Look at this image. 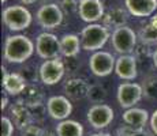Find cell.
<instances>
[{
  "label": "cell",
  "mask_w": 157,
  "mask_h": 136,
  "mask_svg": "<svg viewBox=\"0 0 157 136\" xmlns=\"http://www.w3.org/2000/svg\"><path fill=\"white\" fill-rule=\"evenodd\" d=\"M34 53V44L29 37L22 34L8 35L4 42L3 56L4 60L13 64H22Z\"/></svg>",
  "instance_id": "cell-1"
},
{
  "label": "cell",
  "mask_w": 157,
  "mask_h": 136,
  "mask_svg": "<svg viewBox=\"0 0 157 136\" xmlns=\"http://www.w3.org/2000/svg\"><path fill=\"white\" fill-rule=\"evenodd\" d=\"M108 38H111V33L107 26L98 23H89L83 27L81 33L82 49L87 52H98L107 44Z\"/></svg>",
  "instance_id": "cell-2"
},
{
  "label": "cell",
  "mask_w": 157,
  "mask_h": 136,
  "mask_svg": "<svg viewBox=\"0 0 157 136\" xmlns=\"http://www.w3.org/2000/svg\"><path fill=\"white\" fill-rule=\"evenodd\" d=\"M3 23L11 31H21L32 25V14L25 6H8L3 10Z\"/></svg>",
  "instance_id": "cell-3"
},
{
  "label": "cell",
  "mask_w": 157,
  "mask_h": 136,
  "mask_svg": "<svg viewBox=\"0 0 157 136\" xmlns=\"http://www.w3.org/2000/svg\"><path fill=\"white\" fill-rule=\"evenodd\" d=\"M111 44L115 52L122 54H130L134 52L135 46H137V34L135 31L128 27L127 25L122 26L119 29H115L112 35H111Z\"/></svg>",
  "instance_id": "cell-4"
},
{
  "label": "cell",
  "mask_w": 157,
  "mask_h": 136,
  "mask_svg": "<svg viewBox=\"0 0 157 136\" xmlns=\"http://www.w3.org/2000/svg\"><path fill=\"white\" fill-rule=\"evenodd\" d=\"M36 52L44 60H51L59 57L60 50V38H57L52 33L44 31L36 38Z\"/></svg>",
  "instance_id": "cell-5"
},
{
  "label": "cell",
  "mask_w": 157,
  "mask_h": 136,
  "mask_svg": "<svg viewBox=\"0 0 157 136\" xmlns=\"http://www.w3.org/2000/svg\"><path fill=\"white\" fill-rule=\"evenodd\" d=\"M36 18H37V23L44 30H52L62 25L64 13L62 11L60 6L52 3V4L41 6L36 14Z\"/></svg>",
  "instance_id": "cell-6"
},
{
  "label": "cell",
  "mask_w": 157,
  "mask_h": 136,
  "mask_svg": "<svg viewBox=\"0 0 157 136\" xmlns=\"http://www.w3.org/2000/svg\"><path fill=\"white\" fill-rule=\"evenodd\" d=\"M38 69H40V80L47 86H52L63 79L66 65L60 57H56V59L45 60Z\"/></svg>",
  "instance_id": "cell-7"
},
{
  "label": "cell",
  "mask_w": 157,
  "mask_h": 136,
  "mask_svg": "<svg viewBox=\"0 0 157 136\" xmlns=\"http://www.w3.org/2000/svg\"><path fill=\"white\" fill-rule=\"evenodd\" d=\"M116 97L117 102L123 109L134 108L144 97L142 84L132 83V82H126V83L119 84Z\"/></svg>",
  "instance_id": "cell-8"
},
{
  "label": "cell",
  "mask_w": 157,
  "mask_h": 136,
  "mask_svg": "<svg viewBox=\"0 0 157 136\" xmlns=\"http://www.w3.org/2000/svg\"><path fill=\"white\" fill-rule=\"evenodd\" d=\"M115 64H116V59L109 52H104V50H98L94 52L89 57V67L93 75L96 76H108L115 71Z\"/></svg>",
  "instance_id": "cell-9"
},
{
  "label": "cell",
  "mask_w": 157,
  "mask_h": 136,
  "mask_svg": "<svg viewBox=\"0 0 157 136\" xmlns=\"http://www.w3.org/2000/svg\"><path fill=\"white\" fill-rule=\"evenodd\" d=\"M113 109L107 104H94L87 110V121L94 129L108 127L113 120Z\"/></svg>",
  "instance_id": "cell-10"
},
{
  "label": "cell",
  "mask_w": 157,
  "mask_h": 136,
  "mask_svg": "<svg viewBox=\"0 0 157 136\" xmlns=\"http://www.w3.org/2000/svg\"><path fill=\"white\" fill-rule=\"evenodd\" d=\"M47 110L49 117L53 120H67V117L72 112V104L70 102V98L66 95H53L48 99L47 102Z\"/></svg>",
  "instance_id": "cell-11"
},
{
  "label": "cell",
  "mask_w": 157,
  "mask_h": 136,
  "mask_svg": "<svg viewBox=\"0 0 157 136\" xmlns=\"http://www.w3.org/2000/svg\"><path fill=\"white\" fill-rule=\"evenodd\" d=\"M78 14L83 22L94 23L104 17V4L101 0H79Z\"/></svg>",
  "instance_id": "cell-12"
},
{
  "label": "cell",
  "mask_w": 157,
  "mask_h": 136,
  "mask_svg": "<svg viewBox=\"0 0 157 136\" xmlns=\"http://www.w3.org/2000/svg\"><path fill=\"white\" fill-rule=\"evenodd\" d=\"M137 57L134 54H122L116 59L115 72L123 80H134L138 75Z\"/></svg>",
  "instance_id": "cell-13"
},
{
  "label": "cell",
  "mask_w": 157,
  "mask_h": 136,
  "mask_svg": "<svg viewBox=\"0 0 157 136\" xmlns=\"http://www.w3.org/2000/svg\"><path fill=\"white\" fill-rule=\"evenodd\" d=\"M10 114H11V120H13L14 125L17 127V128H19L21 131L28 128L29 125H32V124L34 123L33 121L32 112H30L29 105H26L22 99L17 101L15 104L11 105Z\"/></svg>",
  "instance_id": "cell-14"
},
{
  "label": "cell",
  "mask_w": 157,
  "mask_h": 136,
  "mask_svg": "<svg viewBox=\"0 0 157 136\" xmlns=\"http://www.w3.org/2000/svg\"><path fill=\"white\" fill-rule=\"evenodd\" d=\"M126 10L138 18L152 17L157 10V0H124Z\"/></svg>",
  "instance_id": "cell-15"
},
{
  "label": "cell",
  "mask_w": 157,
  "mask_h": 136,
  "mask_svg": "<svg viewBox=\"0 0 157 136\" xmlns=\"http://www.w3.org/2000/svg\"><path fill=\"white\" fill-rule=\"evenodd\" d=\"M90 84L81 78H72L64 83V94L67 98L79 101V99L89 97Z\"/></svg>",
  "instance_id": "cell-16"
},
{
  "label": "cell",
  "mask_w": 157,
  "mask_h": 136,
  "mask_svg": "<svg viewBox=\"0 0 157 136\" xmlns=\"http://www.w3.org/2000/svg\"><path fill=\"white\" fill-rule=\"evenodd\" d=\"M122 120L126 125H130L135 129H145V125L147 124V121H150L147 110L141 108L126 109V112L122 114Z\"/></svg>",
  "instance_id": "cell-17"
},
{
  "label": "cell",
  "mask_w": 157,
  "mask_h": 136,
  "mask_svg": "<svg viewBox=\"0 0 157 136\" xmlns=\"http://www.w3.org/2000/svg\"><path fill=\"white\" fill-rule=\"evenodd\" d=\"M128 11L122 7H113L109 8L102 17V23L107 27H113V29H119L122 26H126L128 20Z\"/></svg>",
  "instance_id": "cell-18"
},
{
  "label": "cell",
  "mask_w": 157,
  "mask_h": 136,
  "mask_svg": "<svg viewBox=\"0 0 157 136\" xmlns=\"http://www.w3.org/2000/svg\"><path fill=\"white\" fill-rule=\"evenodd\" d=\"M81 49L82 44L77 34H64L60 37V50L64 57H77Z\"/></svg>",
  "instance_id": "cell-19"
},
{
  "label": "cell",
  "mask_w": 157,
  "mask_h": 136,
  "mask_svg": "<svg viewBox=\"0 0 157 136\" xmlns=\"http://www.w3.org/2000/svg\"><path fill=\"white\" fill-rule=\"evenodd\" d=\"M2 84H3L4 91L10 95L22 94L25 87L28 86L26 80L23 79V76L19 74V72H10L8 78L4 82H2Z\"/></svg>",
  "instance_id": "cell-20"
},
{
  "label": "cell",
  "mask_w": 157,
  "mask_h": 136,
  "mask_svg": "<svg viewBox=\"0 0 157 136\" xmlns=\"http://www.w3.org/2000/svg\"><path fill=\"white\" fill-rule=\"evenodd\" d=\"M57 136H83V127L74 120H63L56 125Z\"/></svg>",
  "instance_id": "cell-21"
},
{
  "label": "cell",
  "mask_w": 157,
  "mask_h": 136,
  "mask_svg": "<svg viewBox=\"0 0 157 136\" xmlns=\"http://www.w3.org/2000/svg\"><path fill=\"white\" fill-rule=\"evenodd\" d=\"M43 91L36 83H28V86L25 87L22 93V101L26 105L32 106V105L43 104Z\"/></svg>",
  "instance_id": "cell-22"
},
{
  "label": "cell",
  "mask_w": 157,
  "mask_h": 136,
  "mask_svg": "<svg viewBox=\"0 0 157 136\" xmlns=\"http://www.w3.org/2000/svg\"><path fill=\"white\" fill-rule=\"evenodd\" d=\"M142 89H144V95L147 99L157 101V76L156 75H147V76L144 78Z\"/></svg>",
  "instance_id": "cell-23"
},
{
  "label": "cell",
  "mask_w": 157,
  "mask_h": 136,
  "mask_svg": "<svg viewBox=\"0 0 157 136\" xmlns=\"http://www.w3.org/2000/svg\"><path fill=\"white\" fill-rule=\"evenodd\" d=\"M140 40L141 42L146 45H156L157 44V27H155L152 23L144 25L140 30Z\"/></svg>",
  "instance_id": "cell-24"
},
{
  "label": "cell",
  "mask_w": 157,
  "mask_h": 136,
  "mask_svg": "<svg viewBox=\"0 0 157 136\" xmlns=\"http://www.w3.org/2000/svg\"><path fill=\"white\" fill-rule=\"evenodd\" d=\"M87 98L93 104H102L107 98V90L102 84H92L89 90V97Z\"/></svg>",
  "instance_id": "cell-25"
},
{
  "label": "cell",
  "mask_w": 157,
  "mask_h": 136,
  "mask_svg": "<svg viewBox=\"0 0 157 136\" xmlns=\"http://www.w3.org/2000/svg\"><path fill=\"white\" fill-rule=\"evenodd\" d=\"M19 74L23 76L26 83H34V82H37V79L40 78V69H37L34 65L28 64L21 69Z\"/></svg>",
  "instance_id": "cell-26"
},
{
  "label": "cell",
  "mask_w": 157,
  "mask_h": 136,
  "mask_svg": "<svg viewBox=\"0 0 157 136\" xmlns=\"http://www.w3.org/2000/svg\"><path fill=\"white\" fill-rule=\"evenodd\" d=\"M116 136H152L145 129H135L130 125H122L116 131Z\"/></svg>",
  "instance_id": "cell-27"
},
{
  "label": "cell",
  "mask_w": 157,
  "mask_h": 136,
  "mask_svg": "<svg viewBox=\"0 0 157 136\" xmlns=\"http://www.w3.org/2000/svg\"><path fill=\"white\" fill-rule=\"evenodd\" d=\"M134 56L137 57V60H140V61L149 59L150 56H153V52L150 50V45H146V44H144V42L137 44V46H135V49H134Z\"/></svg>",
  "instance_id": "cell-28"
},
{
  "label": "cell",
  "mask_w": 157,
  "mask_h": 136,
  "mask_svg": "<svg viewBox=\"0 0 157 136\" xmlns=\"http://www.w3.org/2000/svg\"><path fill=\"white\" fill-rule=\"evenodd\" d=\"M30 108V112H32V117H33V121L38 123V121H43L45 114L48 113L47 106H44V104H37V105H32Z\"/></svg>",
  "instance_id": "cell-29"
},
{
  "label": "cell",
  "mask_w": 157,
  "mask_h": 136,
  "mask_svg": "<svg viewBox=\"0 0 157 136\" xmlns=\"http://www.w3.org/2000/svg\"><path fill=\"white\" fill-rule=\"evenodd\" d=\"M59 6H60V8H62L63 13L72 14L74 11H78L79 3H78V0H60Z\"/></svg>",
  "instance_id": "cell-30"
},
{
  "label": "cell",
  "mask_w": 157,
  "mask_h": 136,
  "mask_svg": "<svg viewBox=\"0 0 157 136\" xmlns=\"http://www.w3.org/2000/svg\"><path fill=\"white\" fill-rule=\"evenodd\" d=\"M14 123L8 117H2V136H13Z\"/></svg>",
  "instance_id": "cell-31"
},
{
  "label": "cell",
  "mask_w": 157,
  "mask_h": 136,
  "mask_svg": "<svg viewBox=\"0 0 157 136\" xmlns=\"http://www.w3.org/2000/svg\"><path fill=\"white\" fill-rule=\"evenodd\" d=\"M44 135V129L41 127H38L37 124H32L28 128L22 129L21 136H43Z\"/></svg>",
  "instance_id": "cell-32"
},
{
  "label": "cell",
  "mask_w": 157,
  "mask_h": 136,
  "mask_svg": "<svg viewBox=\"0 0 157 136\" xmlns=\"http://www.w3.org/2000/svg\"><path fill=\"white\" fill-rule=\"evenodd\" d=\"M64 65L66 69H68V72H75L79 67V61L77 60V57H67Z\"/></svg>",
  "instance_id": "cell-33"
},
{
  "label": "cell",
  "mask_w": 157,
  "mask_h": 136,
  "mask_svg": "<svg viewBox=\"0 0 157 136\" xmlns=\"http://www.w3.org/2000/svg\"><path fill=\"white\" fill-rule=\"evenodd\" d=\"M150 129H152V132L157 136V109L155 112H153L152 117H150Z\"/></svg>",
  "instance_id": "cell-34"
},
{
  "label": "cell",
  "mask_w": 157,
  "mask_h": 136,
  "mask_svg": "<svg viewBox=\"0 0 157 136\" xmlns=\"http://www.w3.org/2000/svg\"><path fill=\"white\" fill-rule=\"evenodd\" d=\"M7 104H8V98H7V95H4L2 98V110H4L6 106H7Z\"/></svg>",
  "instance_id": "cell-35"
},
{
  "label": "cell",
  "mask_w": 157,
  "mask_h": 136,
  "mask_svg": "<svg viewBox=\"0 0 157 136\" xmlns=\"http://www.w3.org/2000/svg\"><path fill=\"white\" fill-rule=\"evenodd\" d=\"M19 2L25 6H30V4H34V3L38 2V0H19Z\"/></svg>",
  "instance_id": "cell-36"
},
{
  "label": "cell",
  "mask_w": 157,
  "mask_h": 136,
  "mask_svg": "<svg viewBox=\"0 0 157 136\" xmlns=\"http://www.w3.org/2000/svg\"><path fill=\"white\" fill-rule=\"evenodd\" d=\"M152 59H153V65L157 68V49L153 52V56H152Z\"/></svg>",
  "instance_id": "cell-37"
},
{
  "label": "cell",
  "mask_w": 157,
  "mask_h": 136,
  "mask_svg": "<svg viewBox=\"0 0 157 136\" xmlns=\"http://www.w3.org/2000/svg\"><path fill=\"white\" fill-rule=\"evenodd\" d=\"M89 136H112L111 134H107V132H97V134H92Z\"/></svg>",
  "instance_id": "cell-38"
},
{
  "label": "cell",
  "mask_w": 157,
  "mask_h": 136,
  "mask_svg": "<svg viewBox=\"0 0 157 136\" xmlns=\"http://www.w3.org/2000/svg\"><path fill=\"white\" fill-rule=\"evenodd\" d=\"M150 23H152L155 27H157V14H155L152 17V19H150Z\"/></svg>",
  "instance_id": "cell-39"
},
{
  "label": "cell",
  "mask_w": 157,
  "mask_h": 136,
  "mask_svg": "<svg viewBox=\"0 0 157 136\" xmlns=\"http://www.w3.org/2000/svg\"><path fill=\"white\" fill-rule=\"evenodd\" d=\"M43 136H57L56 132H52V131H45L44 129V135Z\"/></svg>",
  "instance_id": "cell-40"
},
{
  "label": "cell",
  "mask_w": 157,
  "mask_h": 136,
  "mask_svg": "<svg viewBox=\"0 0 157 136\" xmlns=\"http://www.w3.org/2000/svg\"><path fill=\"white\" fill-rule=\"evenodd\" d=\"M40 2L43 3V6H44V4H52L53 0H40Z\"/></svg>",
  "instance_id": "cell-41"
},
{
  "label": "cell",
  "mask_w": 157,
  "mask_h": 136,
  "mask_svg": "<svg viewBox=\"0 0 157 136\" xmlns=\"http://www.w3.org/2000/svg\"><path fill=\"white\" fill-rule=\"evenodd\" d=\"M6 2H7V0H2V3H6Z\"/></svg>",
  "instance_id": "cell-42"
}]
</instances>
